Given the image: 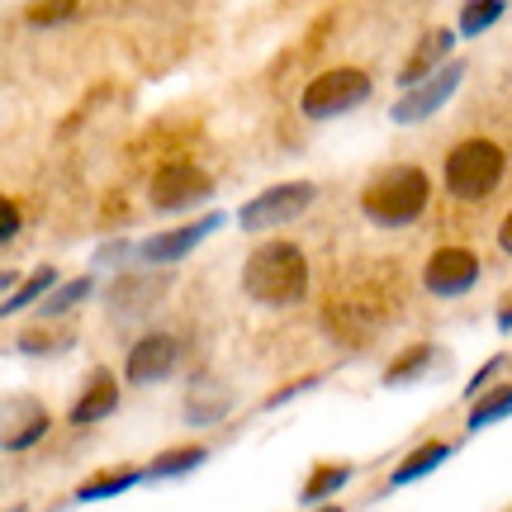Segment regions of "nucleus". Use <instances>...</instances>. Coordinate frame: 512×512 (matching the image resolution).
<instances>
[{"instance_id":"obj_1","label":"nucleus","mask_w":512,"mask_h":512,"mask_svg":"<svg viewBox=\"0 0 512 512\" xmlns=\"http://www.w3.org/2000/svg\"><path fill=\"white\" fill-rule=\"evenodd\" d=\"M242 294L266 309H290L309 294V256L294 242H261L242 261Z\"/></svg>"},{"instance_id":"obj_2","label":"nucleus","mask_w":512,"mask_h":512,"mask_svg":"<svg viewBox=\"0 0 512 512\" xmlns=\"http://www.w3.org/2000/svg\"><path fill=\"white\" fill-rule=\"evenodd\" d=\"M427 200H432V181L422 166H389L361 190V214L375 228H408L427 214Z\"/></svg>"},{"instance_id":"obj_3","label":"nucleus","mask_w":512,"mask_h":512,"mask_svg":"<svg viewBox=\"0 0 512 512\" xmlns=\"http://www.w3.org/2000/svg\"><path fill=\"white\" fill-rule=\"evenodd\" d=\"M508 176V157L503 147L489 138H465L460 147H451V157L441 166V181L460 204H484Z\"/></svg>"},{"instance_id":"obj_4","label":"nucleus","mask_w":512,"mask_h":512,"mask_svg":"<svg viewBox=\"0 0 512 512\" xmlns=\"http://www.w3.org/2000/svg\"><path fill=\"white\" fill-rule=\"evenodd\" d=\"M370 91H375L370 72H361V67H332V72L313 76L309 86H304L299 114L313 119V124H328V119H342V114H351L356 105H366Z\"/></svg>"},{"instance_id":"obj_5","label":"nucleus","mask_w":512,"mask_h":512,"mask_svg":"<svg viewBox=\"0 0 512 512\" xmlns=\"http://www.w3.org/2000/svg\"><path fill=\"white\" fill-rule=\"evenodd\" d=\"M318 200V185L313 181H285V185H271V190H261L256 200H247L238 209V223L247 233H271L280 223L299 219L309 204Z\"/></svg>"},{"instance_id":"obj_6","label":"nucleus","mask_w":512,"mask_h":512,"mask_svg":"<svg viewBox=\"0 0 512 512\" xmlns=\"http://www.w3.org/2000/svg\"><path fill=\"white\" fill-rule=\"evenodd\" d=\"M204 200H214V176H204L200 166H190V162L162 166L152 176V185H147V204L157 214H185V209H195Z\"/></svg>"},{"instance_id":"obj_7","label":"nucleus","mask_w":512,"mask_h":512,"mask_svg":"<svg viewBox=\"0 0 512 512\" xmlns=\"http://www.w3.org/2000/svg\"><path fill=\"white\" fill-rule=\"evenodd\" d=\"M181 337H171V332H147V337H138L133 347H128L124 356V380L138 384V389H147V384H162L176 375V366H181Z\"/></svg>"},{"instance_id":"obj_8","label":"nucleus","mask_w":512,"mask_h":512,"mask_svg":"<svg viewBox=\"0 0 512 512\" xmlns=\"http://www.w3.org/2000/svg\"><path fill=\"white\" fill-rule=\"evenodd\" d=\"M460 81H465V62H460V57H451L437 76H427L422 86L403 91V100H394L389 119H394V124H422V119H432V114H437L441 105L460 91Z\"/></svg>"},{"instance_id":"obj_9","label":"nucleus","mask_w":512,"mask_h":512,"mask_svg":"<svg viewBox=\"0 0 512 512\" xmlns=\"http://www.w3.org/2000/svg\"><path fill=\"white\" fill-rule=\"evenodd\" d=\"M422 285L437 299H460L479 285V256L470 247H437L422 266Z\"/></svg>"},{"instance_id":"obj_10","label":"nucleus","mask_w":512,"mask_h":512,"mask_svg":"<svg viewBox=\"0 0 512 512\" xmlns=\"http://www.w3.org/2000/svg\"><path fill=\"white\" fill-rule=\"evenodd\" d=\"M223 228V214H204L195 223H181V228H166V233H152V238L138 242V261H152V266H166V261H181L200 247L209 233Z\"/></svg>"},{"instance_id":"obj_11","label":"nucleus","mask_w":512,"mask_h":512,"mask_svg":"<svg viewBox=\"0 0 512 512\" xmlns=\"http://www.w3.org/2000/svg\"><path fill=\"white\" fill-rule=\"evenodd\" d=\"M162 280H152V275H119L110 290H105V304H110V313L114 318H143L157 299H162Z\"/></svg>"},{"instance_id":"obj_12","label":"nucleus","mask_w":512,"mask_h":512,"mask_svg":"<svg viewBox=\"0 0 512 512\" xmlns=\"http://www.w3.org/2000/svg\"><path fill=\"white\" fill-rule=\"evenodd\" d=\"M48 427H53V418L43 413L38 399H10V408H5V451L38 446V441L48 437Z\"/></svg>"},{"instance_id":"obj_13","label":"nucleus","mask_w":512,"mask_h":512,"mask_svg":"<svg viewBox=\"0 0 512 512\" xmlns=\"http://www.w3.org/2000/svg\"><path fill=\"white\" fill-rule=\"evenodd\" d=\"M114 408H119V380L105 375V370H95L91 380H86V389L76 394V403L67 408V422L72 427H91V422L110 418Z\"/></svg>"},{"instance_id":"obj_14","label":"nucleus","mask_w":512,"mask_h":512,"mask_svg":"<svg viewBox=\"0 0 512 512\" xmlns=\"http://www.w3.org/2000/svg\"><path fill=\"white\" fill-rule=\"evenodd\" d=\"M446 62H451V34H446V29H432V34L413 48V57L399 67V86L413 91V86H422L427 76H437Z\"/></svg>"},{"instance_id":"obj_15","label":"nucleus","mask_w":512,"mask_h":512,"mask_svg":"<svg viewBox=\"0 0 512 512\" xmlns=\"http://www.w3.org/2000/svg\"><path fill=\"white\" fill-rule=\"evenodd\" d=\"M451 441H422L413 456H403L399 465H394V475H389V489H403V484H418L422 475H432V470H441L446 460H451Z\"/></svg>"},{"instance_id":"obj_16","label":"nucleus","mask_w":512,"mask_h":512,"mask_svg":"<svg viewBox=\"0 0 512 512\" xmlns=\"http://www.w3.org/2000/svg\"><path fill=\"white\" fill-rule=\"evenodd\" d=\"M204 460H209V451L204 446H171V451H162V456L147 460V484H162V479H185L190 470H200Z\"/></svg>"},{"instance_id":"obj_17","label":"nucleus","mask_w":512,"mask_h":512,"mask_svg":"<svg viewBox=\"0 0 512 512\" xmlns=\"http://www.w3.org/2000/svg\"><path fill=\"white\" fill-rule=\"evenodd\" d=\"M351 479H356V470H351L347 460H337V465H318L309 475V484L299 489V503L304 508H328V498L337 494V489H347Z\"/></svg>"},{"instance_id":"obj_18","label":"nucleus","mask_w":512,"mask_h":512,"mask_svg":"<svg viewBox=\"0 0 512 512\" xmlns=\"http://www.w3.org/2000/svg\"><path fill=\"white\" fill-rule=\"evenodd\" d=\"M441 351L432 342H418V347H408L403 356H394V366L384 370V389H403V384H418L427 370L437 366Z\"/></svg>"},{"instance_id":"obj_19","label":"nucleus","mask_w":512,"mask_h":512,"mask_svg":"<svg viewBox=\"0 0 512 512\" xmlns=\"http://www.w3.org/2000/svg\"><path fill=\"white\" fill-rule=\"evenodd\" d=\"M512 418V384H498V389H484L479 403H470V413H465V432H484V427H494V422Z\"/></svg>"},{"instance_id":"obj_20","label":"nucleus","mask_w":512,"mask_h":512,"mask_svg":"<svg viewBox=\"0 0 512 512\" xmlns=\"http://www.w3.org/2000/svg\"><path fill=\"white\" fill-rule=\"evenodd\" d=\"M72 347H76V332L53 328V323L24 328V337H19V351H24V356H62V351H72Z\"/></svg>"},{"instance_id":"obj_21","label":"nucleus","mask_w":512,"mask_h":512,"mask_svg":"<svg viewBox=\"0 0 512 512\" xmlns=\"http://www.w3.org/2000/svg\"><path fill=\"white\" fill-rule=\"evenodd\" d=\"M228 408H233L228 389L204 394V384H200V389H190V399H185V422H190V427H209V422H223V418H228Z\"/></svg>"},{"instance_id":"obj_22","label":"nucleus","mask_w":512,"mask_h":512,"mask_svg":"<svg viewBox=\"0 0 512 512\" xmlns=\"http://www.w3.org/2000/svg\"><path fill=\"white\" fill-rule=\"evenodd\" d=\"M143 470H114V475H95V479H86L81 489H76V503H105V498H114V494H128L133 484H143Z\"/></svg>"},{"instance_id":"obj_23","label":"nucleus","mask_w":512,"mask_h":512,"mask_svg":"<svg viewBox=\"0 0 512 512\" xmlns=\"http://www.w3.org/2000/svg\"><path fill=\"white\" fill-rule=\"evenodd\" d=\"M91 290H95V275H76V280H67V285H57L43 304H38V313H43V323H57L67 309H76L81 299H91Z\"/></svg>"},{"instance_id":"obj_24","label":"nucleus","mask_w":512,"mask_h":512,"mask_svg":"<svg viewBox=\"0 0 512 512\" xmlns=\"http://www.w3.org/2000/svg\"><path fill=\"white\" fill-rule=\"evenodd\" d=\"M53 290H57V271H53V266H38V271L24 280V290L5 294V313L15 318L19 309H38V304H43V299H48Z\"/></svg>"},{"instance_id":"obj_25","label":"nucleus","mask_w":512,"mask_h":512,"mask_svg":"<svg viewBox=\"0 0 512 512\" xmlns=\"http://www.w3.org/2000/svg\"><path fill=\"white\" fill-rule=\"evenodd\" d=\"M508 15V5L503 0H470L465 10H460V34H484V29H494L498 19Z\"/></svg>"},{"instance_id":"obj_26","label":"nucleus","mask_w":512,"mask_h":512,"mask_svg":"<svg viewBox=\"0 0 512 512\" xmlns=\"http://www.w3.org/2000/svg\"><path fill=\"white\" fill-rule=\"evenodd\" d=\"M76 10L72 5H34V10H29V24H38V29H53V24H62V19H72Z\"/></svg>"},{"instance_id":"obj_27","label":"nucleus","mask_w":512,"mask_h":512,"mask_svg":"<svg viewBox=\"0 0 512 512\" xmlns=\"http://www.w3.org/2000/svg\"><path fill=\"white\" fill-rule=\"evenodd\" d=\"M503 366H508V356H494V361H484V366H479L475 375H470V384H465V399H479V389L494 380V375H498Z\"/></svg>"},{"instance_id":"obj_28","label":"nucleus","mask_w":512,"mask_h":512,"mask_svg":"<svg viewBox=\"0 0 512 512\" xmlns=\"http://www.w3.org/2000/svg\"><path fill=\"white\" fill-rule=\"evenodd\" d=\"M15 233H19V209L5 200V204H0V242H10Z\"/></svg>"},{"instance_id":"obj_29","label":"nucleus","mask_w":512,"mask_h":512,"mask_svg":"<svg viewBox=\"0 0 512 512\" xmlns=\"http://www.w3.org/2000/svg\"><path fill=\"white\" fill-rule=\"evenodd\" d=\"M498 247H503V252L512 256V209H508V219L498 223Z\"/></svg>"},{"instance_id":"obj_30","label":"nucleus","mask_w":512,"mask_h":512,"mask_svg":"<svg viewBox=\"0 0 512 512\" xmlns=\"http://www.w3.org/2000/svg\"><path fill=\"white\" fill-rule=\"evenodd\" d=\"M119 256H128V242H105L100 247V261H119Z\"/></svg>"},{"instance_id":"obj_31","label":"nucleus","mask_w":512,"mask_h":512,"mask_svg":"<svg viewBox=\"0 0 512 512\" xmlns=\"http://www.w3.org/2000/svg\"><path fill=\"white\" fill-rule=\"evenodd\" d=\"M498 332H512V299L498 309Z\"/></svg>"},{"instance_id":"obj_32","label":"nucleus","mask_w":512,"mask_h":512,"mask_svg":"<svg viewBox=\"0 0 512 512\" xmlns=\"http://www.w3.org/2000/svg\"><path fill=\"white\" fill-rule=\"evenodd\" d=\"M313 512H342V508H337V503H328V508H313Z\"/></svg>"},{"instance_id":"obj_33","label":"nucleus","mask_w":512,"mask_h":512,"mask_svg":"<svg viewBox=\"0 0 512 512\" xmlns=\"http://www.w3.org/2000/svg\"><path fill=\"white\" fill-rule=\"evenodd\" d=\"M508 512H512V508H508Z\"/></svg>"}]
</instances>
